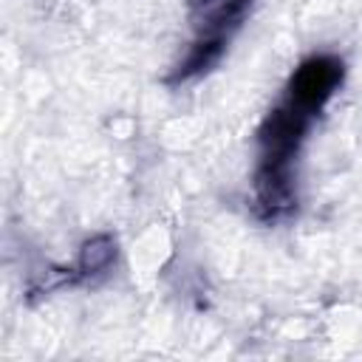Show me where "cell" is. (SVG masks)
<instances>
[{"label":"cell","instance_id":"cell-3","mask_svg":"<svg viewBox=\"0 0 362 362\" xmlns=\"http://www.w3.org/2000/svg\"><path fill=\"white\" fill-rule=\"evenodd\" d=\"M113 260H116V240L110 235H96L79 249L76 272L82 277H93V274H102Z\"/></svg>","mask_w":362,"mask_h":362},{"label":"cell","instance_id":"cell-2","mask_svg":"<svg viewBox=\"0 0 362 362\" xmlns=\"http://www.w3.org/2000/svg\"><path fill=\"white\" fill-rule=\"evenodd\" d=\"M189 6H192L195 42L189 57L175 71L178 79H189L192 74H201L209 65H215V59L223 51V42L240 25L252 0H189Z\"/></svg>","mask_w":362,"mask_h":362},{"label":"cell","instance_id":"cell-1","mask_svg":"<svg viewBox=\"0 0 362 362\" xmlns=\"http://www.w3.org/2000/svg\"><path fill=\"white\" fill-rule=\"evenodd\" d=\"M342 59L334 54H314L297 65L286 85L283 102L269 110L257 133V170H255V201L263 218H280L291 212L294 192V161L305 141L311 122L320 116L325 102L342 85Z\"/></svg>","mask_w":362,"mask_h":362}]
</instances>
